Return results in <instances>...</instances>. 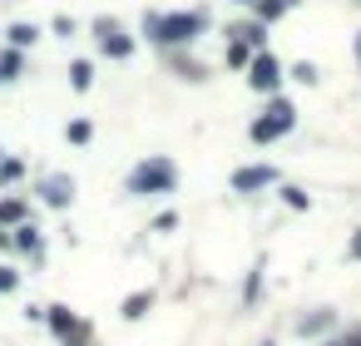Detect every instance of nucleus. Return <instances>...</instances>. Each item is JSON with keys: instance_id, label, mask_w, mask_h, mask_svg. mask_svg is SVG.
<instances>
[{"instance_id": "obj_1", "label": "nucleus", "mask_w": 361, "mask_h": 346, "mask_svg": "<svg viewBox=\"0 0 361 346\" xmlns=\"http://www.w3.org/2000/svg\"><path fill=\"white\" fill-rule=\"evenodd\" d=\"M174 188V163L153 158V163H139L129 173V193H169Z\"/></svg>"}, {"instance_id": "obj_2", "label": "nucleus", "mask_w": 361, "mask_h": 346, "mask_svg": "<svg viewBox=\"0 0 361 346\" xmlns=\"http://www.w3.org/2000/svg\"><path fill=\"white\" fill-rule=\"evenodd\" d=\"M203 25V15H148V35L164 40V45H178V40H193Z\"/></svg>"}, {"instance_id": "obj_3", "label": "nucleus", "mask_w": 361, "mask_h": 346, "mask_svg": "<svg viewBox=\"0 0 361 346\" xmlns=\"http://www.w3.org/2000/svg\"><path fill=\"white\" fill-rule=\"evenodd\" d=\"M287 129H292V104H287V99H277V104L268 109V119H257V124H252V139H257V144H268V139H277V134H287Z\"/></svg>"}, {"instance_id": "obj_4", "label": "nucleus", "mask_w": 361, "mask_h": 346, "mask_svg": "<svg viewBox=\"0 0 361 346\" xmlns=\"http://www.w3.org/2000/svg\"><path fill=\"white\" fill-rule=\"evenodd\" d=\"M268 183H277V168H272V163H257V168H238V179H233V188H238V193L268 188Z\"/></svg>"}, {"instance_id": "obj_5", "label": "nucleus", "mask_w": 361, "mask_h": 346, "mask_svg": "<svg viewBox=\"0 0 361 346\" xmlns=\"http://www.w3.org/2000/svg\"><path fill=\"white\" fill-rule=\"evenodd\" d=\"M99 45H105V54H114V60H124V54H134V40L114 25V20H105L99 25Z\"/></svg>"}, {"instance_id": "obj_6", "label": "nucleus", "mask_w": 361, "mask_h": 346, "mask_svg": "<svg viewBox=\"0 0 361 346\" xmlns=\"http://www.w3.org/2000/svg\"><path fill=\"white\" fill-rule=\"evenodd\" d=\"M252 89H277V80H282V70H277V60H272V54H257V60H252Z\"/></svg>"}, {"instance_id": "obj_7", "label": "nucleus", "mask_w": 361, "mask_h": 346, "mask_svg": "<svg viewBox=\"0 0 361 346\" xmlns=\"http://www.w3.org/2000/svg\"><path fill=\"white\" fill-rule=\"evenodd\" d=\"M70 193H75V183H65V179H49L45 183V198L49 203H70Z\"/></svg>"}, {"instance_id": "obj_8", "label": "nucleus", "mask_w": 361, "mask_h": 346, "mask_svg": "<svg viewBox=\"0 0 361 346\" xmlns=\"http://www.w3.org/2000/svg\"><path fill=\"white\" fill-rule=\"evenodd\" d=\"M287 6H297V0H257V15H263V20H277Z\"/></svg>"}, {"instance_id": "obj_9", "label": "nucleus", "mask_w": 361, "mask_h": 346, "mask_svg": "<svg viewBox=\"0 0 361 346\" xmlns=\"http://www.w3.org/2000/svg\"><path fill=\"white\" fill-rule=\"evenodd\" d=\"M148 302H153L148 292H134V297L124 302V317H144V307H148Z\"/></svg>"}, {"instance_id": "obj_10", "label": "nucleus", "mask_w": 361, "mask_h": 346, "mask_svg": "<svg viewBox=\"0 0 361 346\" xmlns=\"http://www.w3.org/2000/svg\"><path fill=\"white\" fill-rule=\"evenodd\" d=\"M35 35H40L35 25H15V30H10V45H35Z\"/></svg>"}, {"instance_id": "obj_11", "label": "nucleus", "mask_w": 361, "mask_h": 346, "mask_svg": "<svg viewBox=\"0 0 361 346\" xmlns=\"http://www.w3.org/2000/svg\"><path fill=\"white\" fill-rule=\"evenodd\" d=\"M49 326H55V331H70V326H75V317H65V307H55V317H49Z\"/></svg>"}, {"instance_id": "obj_12", "label": "nucleus", "mask_w": 361, "mask_h": 346, "mask_svg": "<svg viewBox=\"0 0 361 346\" xmlns=\"http://www.w3.org/2000/svg\"><path fill=\"white\" fill-rule=\"evenodd\" d=\"M228 60H233V65H243V60H247V40H238V45H228Z\"/></svg>"}, {"instance_id": "obj_13", "label": "nucleus", "mask_w": 361, "mask_h": 346, "mask_svg": "<svg viewBox=\"0 0 361 346\" xmlns=\"http://www.w3.org/2000/svg\"><path fill=\"white\" fill-rule=\"evenodd\" d=\"M70 75H75V89H89V65H75Z\"/></svg>"}, {"instance_id": "obj_14", "label": "nucleus", "mask_w": 361, "mask_h": 346, "mask_svg": "<svg viewBox=\"0 0 361 346\" xmlns=\"http://www.w3.org/2000/svg\"><path fill=\"white\" fill-rule=\"evenodd\" d=\"M70 139H75V144H84V139H89V124H84V119H75V124H70Z\"/></svg>"}, {"instance_id": "obj_15", "label": "nucleus", "mask_w": 361, "mask_h": 346, "mask_svg": "<svg viewBox=\"0 0 361 346\" xmlns=\"http://www.w3.org/2000/svg\"><path fill=\"white\" fill-rule=\"evenodd\" d=\"M10 287H15V272H10V267H0V292H10Z\"/></svg>"}, {"instance_id": "obj_16", "label": "nucleus", "mask_w": 361, "mask_h": 346, "mask_svg": "<svg viewBox=\"0 0 361 346\" xmlns=\"http://www.w3.org/2000/svg\"><path fill=\"white\" fill-rule=\"evenodd\" d=\"M351 257H361V233H356V238H351Z\"/></svg>"}, {"instance_id": "obj_17", "label": "nucleus", "mask_w": 361, "mask_h": 346, "mask_svg": "<svg viewBox=\"0 0 361 346\" xmlns=\"http://www.w3.org/2000/svg\"><path fill=\"white\" fill-rule=\"evenodd\" d=\"M356 50H361V40H356Z\"/></svg>"}]
</instances>
